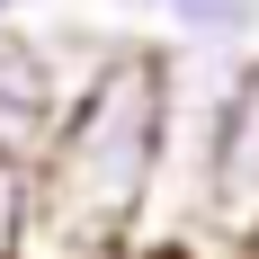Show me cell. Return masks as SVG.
Returning <instances> with one entry per match:
<instances>
[{"mask_svg": "<svg viewBox=\"0 0 259 259\" xmlns=\"http://www.w3.org/2000/svg\"><path fill=\"white\" fill-rule=\"evenodd\" d=\"M161 134H170V54L152 36H125L54 107L45 143H36V206L134 250L161 179Z\"/></svg>", "mask_w": 259, "mask_h": 259, "instance_id": "obj_1", "label": "cell"}, {"mask_svg": "<svg viewBox=\"0 0 259 259\" xmlns=\"http://www.w3.org/2000/svg\"><path fill=\"white\" fill-rule=\"evenodd\" d=\"M197 241L250 259L259 250V54L224 63L197 134Z\"/></svg>", "mask_w": 259, "mask_h": 259, "instance_id": "obj_2", "label": "cell"}, {"mask_svg": "<svg viewBox=\"0 0 259 259\" xmlns=\"http://www.w3.org/2000/svg\"><path fill=\"white\" fill-rule=\"evenodd\" d=\"M27 206H36V161H27V152H0V259H9V241H18Z\"/></svg>", "mask_w": 259, "mask_h": 259, "instance_id": "obj_3", "label": "cell"}, {"mask_svg": "<svg viewBox=\"0 0 259 259\" xmlns=\"http://www.w3.org/2000/svg\"><path fill=\"white\" fill-rule=\"evenodd\" d=\"M36 143H45V125H36V116H18V107L0 99V152H27V161H36Z\"/></svg>", "mask_w": 259, "mask_h": 259, "instance_id": "obj_4", "label": "cell"}, {"mask_svg": "<svg viewBox=\"0 0 259 259\" xmlns=\"http://www.w3.org/2000/svg\"><path fill=\"white\" fill-rule=\"evenodd\" d=\"M107 9H116V18H134V27H170L188 0H107Z\"/></svg>", "mask_w": 259, "mask_h": 259, "instance_id": "obj_5", "label": "cell"}, {"mask_svg": "<svg viewBox=\"0 0 259 259\" xmlns=\"http://www.w3.org/2000/svg\"><path fill=\"white\" fill-rule=\"evenodd\" d=\"M134 259H233V250H214V241H143Z\"/></svg>", "mask_w": 259, "mask_h": 259, "instance_id": "obj_6", "label": "cell"}, {"mask_svg": "<svg viewBox=\"0 0 259 259\" xmlns=\"http://www.w3.org/2000/svg\"><path fill=\"white\" fill-rule=\"evenodd\" d=\"M36 9H54V0H0V27H36Z\"/></svg>", "mask_w": 259, "mask_h": 259, "instance_id": "obj_7", "label": "cell"}]
</instances>
